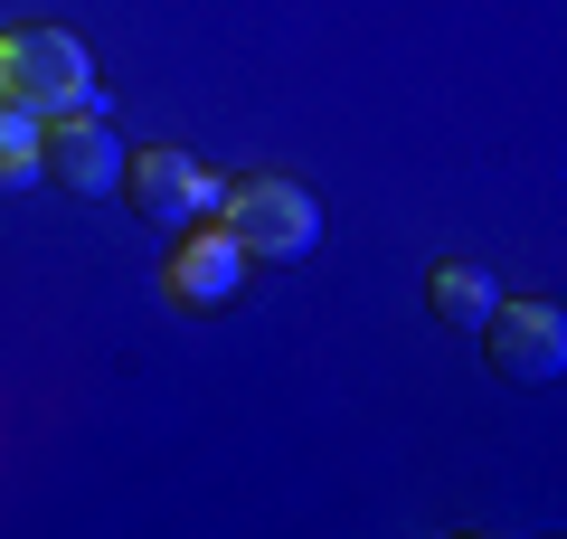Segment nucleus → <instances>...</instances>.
I'll list each match as a JSON object with an SVG mask.
<instances>
[{
	"label": "nucleus",
	"instance_id": "f257e3e1",
	"mask_svg": "<svg viewBox=\"0 0 567 539\" xmlns=\"http://www.w3.org/2000/svg\"><path fill=\"white\" fill-rule=\"evenodd\" d=\"M0 104H29V114H85L95 95V58L76 48V29L20 20L0 29Z\"/></svg>",
	"mask_w": 567,
	"mask_h": 539
},
{
	"label": "nucleus",
	"instance_id": "f03ea898",
	"mask_svg": "<svg viewBox=\"0 0 567 539\" xmlns=\"http://www.w3.org/2000/svg\"><path fill=\"white\" fill-rule=\"evenodd\" d=\"M218 227L246 246V256L284 265V256H312V246H322V200H312L303 180L246 171V180H227V200H218Z\"/></svg>",
	"mask_w": 567,
	"mask_h": 539
},
{
	"label": "nucleus",
	"instance_id": "7ed1b4c3",
	"mask_svg": "<svg viewBox=\"0 0 567 539\" xmlns=\"http://www.w3.org/2000/svg\"><path fill=\"white\" fill-rule=\"evenodd\" d=\"M123 200L162 227V237H181V227L218 218L227 171H208L199 152H171V142H152V152H123Z\"/></svg>",
	"mask_w": 567,
	"mask_h": 539
},
{
	"label": "nucleus",
	"instance_id": "20e7f679",
	"mask_svg": "<svg viewBox=\"0 0 567 539\" xmlns=\"http://www.w3.org/2000/svg\"><path fill=\"white\" fill-rule=\"evenodd\" d=\"M473 332H483L492 369H502V379H520V388H548V379L567 369V313H558V303L492 294V313L473 322Z\"/></svg>",
	"mask_w": 567,
	"mask_h": 539
},
{
	"label": "nucleus",
	"instance_id": "39448f33",
	"mask_svg": "<svg viewBox=\"0 0 567 539\" xmlns=\"http://www.w3.org/2000/svg\"><path fill=\"white\" fill-rule=\"evenodd\" d=\"M39 180H58V190H85V200L123 190V142H114V123H104V104H85V114H48Z\"/></svg>",
	"mask_w": 567,
	"mask_h": 539
},
{
	"label": "nucleus",
	"instance_id": "423d86ee",
	"mask_svg": "<svg viewBox=\"0 0 567 539\" xmlns=\"http://www.w3.org/2000/svg\"><path fill=\"white\" fill-rule=\"evenodd\" d=\"M246 265H256V256H246L218 218H199V227H181V246L162 256V294L181 303V313H218V303L246 284Z\"/></svg>",
	"mask_w": 567,
	"mask_h": 539
},
{
	"label": "nucleus",
	"instance_id": "0eeeda50",
	"mask_svg": "<svg viewBox=\"0 0 567 539\" xmlns=\"http://www.w3.org/2000/svg\"><path fill=\"white\" fill-rule=\"evenodd\" d=\"M425 303H435L445 332H473V322L492 313V275H483L473 256H445V265H435V284H425Z\"/></svg>",
	"mask_w": 567,
	"mask_h": 539
},
{
	"label": "nucleus",
	"instance_id": "6e6552de",
	"mask_svg": "<svg viewBox=\"0 0 567 539\" xmlns=\"http://www.w3.org/2000/svg\"><path fill=\"white\" fill-rule=\"evenodd\" d=\"M39 142H48V114L0 104V190H10V180H39Z\"/></svg>",
	"mask_w": 567,
	"mask_h": 539
}]
</instances>
